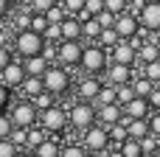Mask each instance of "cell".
<instances>
[{"label": "cell", "mask_w": 160, "mask_h": 157, "mask_svg": "<svg viewBox=\"0 0 160 157\" xmlns=\"http://www.w3.org/2000/svg\"><path fill=\"white\" fill-rule=\"evenodd\" d=\"M107 51L98 45V42H93V45H87L84 51H82V59H79V65L90 73V76H96V73H101L104 67H107Z\"/></svg>", "instance_id": "cell-1"}, {"label": "cell", "mask_w": 160, "mask_h": 157, "mask_svg": "<svg viewBox=\"0 0 160 157\" xmlns=\"http://www.w3.org/2000/svg\"><path fill=\"white\" fill-rule=\"evenodd\" d=\"M42 45H45L42 34H37V31H31V28L17 31V37H14V48H17V53H20L22 59H25V56H34V53H42Z\"/></svg>", "instance_id": "cell-2"}, {"label": "cell", "mask_w": 160, "mask_h": 157, "mask_svg": "<svg viewBox=\"0 0 160 157\" xmlns=\"http://www.w3.org/2000/svg\"><path fill=\"white\" fill-rule=\"evenodd\" d=\"M42 84H45V90L51 93V96H62L68 87H70V73H68V67L62 65V67H51L48 65V70L42 73Z\"/></svg>", "instance_id": "cell-3"}, {"label": "cell", "mask_w": 160, "mask_h": 157, "mask_svg": "<svg viewBox=\"0 0 160 157\" xmlns=\"http://www.w3.org/2000/svg\"><path fill=\"white\" fill-rule=\"evenodd\" d=\"M37 118H39V110L28 101V98H22L20 104H14V110H11V124L14 126H34L37 124Z\"/></svg>", "instance_id": "cell-4"}, {"label": "cell", "mask_w": 160, "mask_h": 157, "mask_svg": "<svg viewBox=\"0 0 160 157\" xmlns=\"http://www.w3.org/2000/svg\"><path fill=\"white\" fill-rule=\"evenodd\" d=\"M82 51H84V45L79 42V39H62L59 45H56V59L68 67H73V65H79V59H82Z\"/></svg>", "instance_id": "cell-5"}, {"label": "cell", "mask_w": 160, "mask_h": 157, "mask_svg": "<svg viewBox=\"0 0 160 157\" xmlns=\"http://www.w3.org/2000/svg\"><path fill=\"white\" fill-rule=\"evenodd\" d=\"M68 118H70V126L87 129V126H93V121H96V110H93L90 101H82V104H73V107H70Z\"/></svg>", "instance_id": "cell-6"}, {"label": "cell", "mask_w": 160, "mask_h": 157, "mask_svg": "<svg viewBox=\"0 0 160 157\" xmlns=\"http://www.w3.org/2000/svg\"><path fill=\"white\" fill-rule=\"evenodd\" d=\"M68 126V115H65V110H59V107H48V110H42V129L48 132V135H56V132H62Z\"/></svg>", "instance_id": "cell-7"}, {"label": "cell", "mask_w": 160, "mask_h": 157, "mask_svg": "<svg viewBox=\"0 0 160 157\" xmlns=\"http://www.w3.org/2000/svg\"><path fill=\"white\" fill-rule=\"evenodd\" d=\"M110 146V132L104 126H87L84 129V149L87 152H107Z\"/></svg>", "instance_id": "cell-8"}, {"label": "cell", "mask_w": 160, "mask_h": 157, "mask_svg": "<svg viewBox=\"0 0 160 157\" xmlns=\"http://www.w3.org/2000/svg\"><path fill=\"white\" fill-rule=\"evenodd\" d=\"M138 22L146 31H160V0H146V6L138 11Z\"/></svg>", "instance_id": "cell-9"}, {"label": "cell", "mask_w": 160, "mask_h": 157, "mask_svg": "<svg viewBox=\"0 0 160 157\" xmlns=\"http://www.w3.org/2000/svg\"><path fill=\"white\" fill-rule=\"evenodd\" d=\"M115 34L121 37V39H129V37H135L138 31H141V22H138V14H132V11H121L118 17H115Z\"/></svg>", "instance_id": "cell-10"}, {"label": "cell", "mask_w": 160, "mask_h": 157, "mask_svg": "<svg viewBox=\"0 0 160 157\" xmlns=\"http://www.w3.org/2000/svg\"><path fill=\"white\" fill-rule=\"evenodd\" d=\"M0 81H3L8 90L20 87V84L25 81V67H22V62H20V59H11V62L0 70Z\"/></svg>", "instance_id": "cell-11"}, {"label": "cell", "mask_w": 160, "mask_h": 157, "mask_svg": "<svg viewBox=\"0 0 160 157\" xmlns=\"http://www.w3.org/2000/svg\"><path fill=\"white\" fill-rule=\"evenodd\" d=\"M110 62H121V65H135L138 62V53H135V48L127 42V39H118L112 48H110Z\"/></svg>", "instance_id": "cell-12"}, {"label": "cell", "mask_w": 160, "mask_h": 157, "mask_svg": "<svg viewBox=\"0 0 160 157\" xmlns=\"http://www.w3.org/2000/svg\"><path fill=\"white\" fill-rule=\"evenodd\" d=\"M129 81H132V65L112 62V65H110V73H107V84L118 87V84H129Z\"/></svg>", "instance_id": "cell-13"}, {"label": "cell", "mask_w": 160, "mask_h": 157, "mask_svg": "<svg viewBox=\"0 0 160 157\" xmlns=\"http://www.w3.org/2000/svg\"><path fill=\"white\" fill-rule=\"evenodd\" d=\"M121 115H124V107H121L118 101H112V104H101V107H98V112H96V118H98L101 124H107V126L118 124V121H121Z\"/></svg>", "instance_id": "cell-14"}, {"label": "cell", "mask_w": 160, "mask_h": 157, "mask_svg": "<svg viewBox=\"0 0 160 157\" xmlns=\"http://www.w3.org/2000/svg\"><path fill=\"white\" fill-rule=\"evenodd\" d=\"M59 28H62V39H82V20L76 14H68L59 22Z\"/></svg>", "instance_id": "cell-15"}, {"label": "cell", "mask_w": 160, "mask_h": 157, "mask_svg": "<svg viewBox=\"0 0 160 157\" xmlns=\"http://www.w3.org/2000/svg\"><path fill=\"white\" fill-rule=\"evenodd\" d=\"M22 67H25V76H42L48 70V59L42 53H34V56H25L22 59Z\"/></svg>", "instance_id": "cell-16"}, {"label": "cell", "mask_w": 160, "mask_h": 157, "mask_svg": "<svg viewBox=\"0 0 160 157\" xmlns=\"http://www.w3.org/2000/svg\"><path fill=\"white\" fill-rule=\"evenodd\" d=\"M98 90H101V81H98L96 76H90V73H87V79L79 81V96H82V101H96Z\"/></svg>", "instance_id": "cell-17"}, {"label": "cell", "mask_w": 160, "mask_h": 157, "mask_svg": "<svg viewBox=\"0 0 160 157\" xmlns=\"http://www.w3.org/2000/svg\"><path fill=\"white\" fill-rule=\"evenodd\" d=\"M124 115H127V118H146V115H149V101L141 98V96H135L132 101L124 104Z\"/></svg>", "instance_id": "cell-18"}, {"label": "cell", "mask_w": 160, "mask_h": 157, "mask_svg": "<svg viewBox=\"0 0 160 157\" xmlns=\"http://www.w3.org/2000/svg\"><path fill=\"white\" fill-rule=\"evenodd\" d=\"M20 90H22V98H34L37 93H42V90H45L42 76H25V81L20 84Z\"/></svg>", "instance_id": "cell-19"}, {"label": "cell", "mask_w": 160, "mask_h": 157, "mask_svg": "<svg viewBox=\"0 0 160 157\" xmlns=\"http://www.w3.org/2000/svg\"><path fill=\"white\" fill-rule=\"evenodd\" d=\"M127 132H129V138L141 140L143 135H149V121L146 118H129L127 121Z\"/></svg>", "instance_id": "cell-20"}, {"label": "cell", "mask_w": 160, "mask_h": 157, "mask_svg": "<svg viewBox=\"0 0 160 157\" xmlns=\"http://www.w3.org/2000/svg\"><path fill=\"white\" fill-rule=\"evenodd\" d=\"M138 53V59L141 62H155V59H160V48H158V42H141V48L135 51Z\"/></svg>", "instance_id": "cell-21"}, {"label": "cell", "mask_w": 160, "mask_h": 157, "mask_svg": "<svg viewBox=\"0 0 160 157\" xmlns=\"http://www.w3.org/2000/svg\"><path fill=\"white\" fill-rule=\"evenodd\" d=\"M98 34H101V25H98V20H96V17H87V20H82V39H90V42H96V39H98Z\"/></svg>", "instance_id": "cell-22"}, {"label": "cell", "mask_w": 160, "mask_h": 157, "mask_svg": "<svg viewBox=\"0 0 160 157\" xmlns=\"http://www.w3.org/2000/svg\"><path fill=\"white\" fill-rule=\"evenodd\" d=\"M107 132H110V143H115V146H121V143H124V140L129 138V132H127V124H124V121L112 124V126H110Z\"/></svg>", "instance_id": "cell-23"}, {"label": "cell", "mask_w": 160, "mask_h": 157, "mask_svg": "<svg viewBox=\"0 0 160 157\" xmlns=\"http://www.w3.org/2000/svg\"><path fill=\"white\" fill-rule=\"evenodd\" d=\"M45 138H48V132H45L42 126H39V129H37V124H34V126H28V138H25V149H37V146H39V143H42Z\"/></svg>", "instance_id": "cell-24"}, {"label": "cell", "mask_w": 160, "mask_h": 157, "mask_svg": "<svg viewBox=\"0 0 160 157\" xmlns=\"http://www.w3.org/2000/svg\"><path fill=\"white\" fill-rule=\"evenodd\" d=\"M34 155L37 157H59V146H56V140H42L37 149H34Z\"/></svg>", "instance_id": "cell-25"}, {"label": "cell", "mask_w": 160, "mask_h": 157, "mask_svg": "<svg viewBox=\"0 0 160 157\" xmlns=\"http://www.w3.org/2000/svg\"><path fill=\"white\" fill-rule=\"evenodd\" d=\"M132 90H135V96H141V98H146L152 90H155V84L146 79V76H141V79H132Z\"/></svg>", "instance_id": "cell-26"}, {"label": "cell", "mask_w": 160, "mask_h": 157, "mask_svg": "<svg viewBox=\"0 0 160 157\" xmlns=\"http://www.w3.org/2000/svg\"><path fill=\"white\" fill-rule=\"evenodd\" d=\"M143 76L158 87L160 84V59H155V62H143Z\"/></svg>", "instance_id": "cell-27"}, {"label": "cell", "mask_w": 160, "mask_h": 157, "mask_svg": "<svg viewBox=\"0 0 160 157\" xmlns=\"http://www.w3.org/2000/svg\"><path fill=\"white\" fill-rule=\"evenodd\" d=\"M118 149H121V155H124V157H138L141 152H143V149H141V140H135V138H127Z\"/></svg>", "instance_id": "cell-28"}, {"label": "cell", "mask_w": 160, "mask_h": 157, "mask_svg": "<svg viewBox=\"0 0 160 157\" xmlns=\"http://www.w3.org/2000/svg\"><path fill=\"white\" fill-rule=\"evenodd\" d=\"M118 39H121V37L115 34V28H101V34H98V39H96V42H98L101 48H112Z\"/></svg>", "instance_id": "cell-29"}, {"label": "cell", "mask_w": 160, "mask_h": 157, "mask_svg": "<svg viewBox=\"0 0 160 157\" xmlns=\"http://www.w3.org/2000/svg\"><path fill=\"white\" fill-rule=\"evenodd\" d=\"M132 98H135V90H132V81H129V84H118V87H115V101H118L121 107H124L127 101H132Z\"/></svg>", "instance_id": "cell-30"}, {"label": "cell", "mask_w": 160, "mask_h": 157, "mask_svg": "<svg viewBox=\"0 0 160 157\" xmlns=\"http://www.w3.org/2000/svg\"><path fill=\"white\" fill-rule=\"evenodd\" d=\"M112 101H115V87L112 84H101V90H98V96H96L93 104L101 107V104H112Z\"/></svg>", "instance_id": "cell-31"}, {"label": "cell", "mask_w": 160, "mask_h": 157, "mask_svg": "<svg viewBox=\"0 0 160 157\" xmlns=\"http://www.w3.org/2000/svg\"><path fill=\"white\" fill-rule=\"evenodd\" d=\"M25 138H28V129L25 126H11V132H8V140L22 152V146H25Z\"/></svg>", "instance_id": "cell-32"}, {"label": "cell", "mask_w": 160, "mask_h": 157, "mask_svg": "<svg viewBox=\"0 0 160 157\" xmlns=\"http://www.w3.org/2000/svg\"><path fill=\"white\" fill-rule=\"evenodd\" d=\"M65 17H68V11H65V8H62L59 3H53V6H51V8L45 11V20H48V22H62Z\"/></svg>", "instance_id": "cell-33"}, {"label": "cell", "mask_w": 160, "mask_h": 157, "mask_svg": "<svg viewBox=\"0 0 160 157\" xmlns=\"http://www.w3.org/2000/svg\"><path fill=\"white\" fill-rule=\"evenodd\" d=\"M59 157H87V149L79 146V143H68V146H62Z\"/></svg>", "instance_id": "cell-34"}, {"label": "cell", "mask_w": 160, "mask_h": 157, "mask_svg": "<svg viewBox=\"0 0 160 157\" xmlns=\"http://www.w3.org/2000/svg\"><path fill=\"white\" fill-rule=\"evenodd\" d=\"M28 28H31V31H37V34H42V31L48 28V20H45V14L34 11V14H31V22H28Z\"/></svg>", "instance_id": "cell-35"}, {"label": "cell", "mask_w": 160, "mask_h": 157, "mask_svg": "<svg viewBox=\"0 0 160 157\" xmlns=\"http://www.w3.org/2000/svg\"><path fill=\"white\" fill-rule=\"evenodd\" d=\"M115 17H118V14H112V11H107V8H101V11L96 14V20H98L101 28H112V25H115Z\"/></svg>", "instance_id": "cell-36"}, {"label": "cell", "mask_w": 160, "mask_h": 157, "mask_svg": "<svg viewBox=\"0 0 160 157\" xmlns=\"http://www.w3.org/2000/svg\"><path fill=\"white\" fill-rule=\"evenodd\" d=\"M31 104H34L37 110H48V107H51V93H48V90H42V93H37V96L31 98Z\"/></svg>", "instance_id": "cell-37"}, {"label": "cell", "mask_w": 160, "mask_h": 157, "mask_svg": "<svg viewBox=\"0 0 160 157\" xmlns=\"http://www.w3.org/2000/svg\"><path fill=\"white\" fill-rule=\"evenodd\" d=\"M17 152H20V149H17L8 138H0V157H17Z\"/></svg>", "instance_id": "cell-38"}, {"label": "cell", "mask_w": 160, "mask_h": 157, "mask_svg": "<svg viewBox=\"0 0 160 157\" xmlns=\"http://www.w3.org/2000/svg\"><path fill=\"white\" fill-rule=\"evenodd\" d=\"M141 149L155 155V152H158V138H155L152 132H149V135H143V138H141Z\"/></svg>", "instance_id": "cell-39"}, {"label": "cell", "mask_w": 160, "mask_h": 157, "mask_svg": "<svg viewBox=\"0 0 160 157\" xmlns=\"http://www.w3.org/2000/svg\"><path fill=\"white\" fill-rule=\"evenodd\" d=\"M104 8L112 14H121V11H127V0H104Z\"/></svg>", "instance_id": "cell-40"}, {"label": "cell", "mask_w": 160, "mask_h": 157, "mask_svg": "<svg viewBox=\"0 0 160 157\" xmlns=\"http://www.w3.org/2000/svg\"><path fill=\"white\" fill-rule=\"evenodd\" d=\"M62 8H65L68 14H79V11L84 8V0H62Z\"/></svg>", "instance_id": "cell-41"}, {"label": "cell", "mask_w": 160, "mask_h": 157, "mask_svg": "<svg viewBox=\"0 0 160 157\" xmlns=\"http://www.w3.org/2000/svg\"><path fill=\"white\" fill-rule=\"evenodd\" d=\"M101 8H104V0H84V11H87V14H93V17H96Z\"/></svg>", "instance_id": "cell-42"}, {"label": "cell", "mask_w": 160, "mask_h": 157, "mask_svg": "<svg viewBox=\"0 0 160 157\" xmlns=\"http://www.w3.org/2000/svg\"><path fill=\"white\" fill-rule=\"evenodd\" d=\"M53 3H56V0H31V8H34V11H39V14H45Z\"/></svg>", "instance_id": "cell-43"}, {"label": "cell", "mask_w": 160, "mask_h": 157, "mask_svg": "<svg viewBox=\"0 0 160 157\" xmlns=\"http://www.w3.org/2000/svg\"><path fill=\"white\" fill-rule=\"evenodd\" d=\"M146 101H149V110H160V87H155V90L146 96Z\"/></svg>", "instance_id": "cell-44"}, {"label": "cell", "mask_w": 160, "mask_h": 157, "mask_svg": "<svg viewBox=\"0 0 160 157\" xmlns=\"http://www.w3.org/2000/svg\"><path fill=\"white\" fill-rule=\"evenodd\" d=\"M11 118H6L3 112H0V138H8V132H11Z\"/></svg>", "instance_id": "cell-45"}, {"label": "cell", "mask_w": 160, "mask_h": 157, "mask_svg": "<svg viewBox=\"0 0 160 157\" xmlns=\"http://www.w3.org/2000/svg\"><path fill=\"white\" fill-rule=\"evenodd\" d=\"M8 104H11V96H8V87H6V84L0 81V112H3V110H6Z\"/></svg>", "instance_id": "cell-46"}, {"label": "cell", "mask_w": 160, "mask_h": 157, "mask_svg": "<svg viewBox=\"0 0 160 157\" xmlns=\"http://www.w3.org/2000/svg\"><path fill=\"white\" fill-rule=\"evenodd\" d=\"M149 132H152L155 138H160V110L152 115V118H149Z\"/></svg>", "instance_id": "cell-47"}, {"label": "cell", "mask_w": 160, "mask_h": 157, "mask_svg": "<svg viewBox=\"0 0 160 157\" xmlns=\"http://www.w3.org/2000/svg\"><path fill=\"white\" fill-rule=\"evenodd\" d=\"M28 22H31V14H20V17L14 20V25H17V31H25V28H28Z\"/></svg>", "instance_id": "cell-48"}, {"label": "cell", "mask_w": 160, "mask_h": 157, "mask_svg": "<svg viewBox=\"0 0 160 157\" xmlns=\"http://www.w3.org/2000/svg\"><path fill=\"white\" fill-rule=\"evenodd\" d=\"M8 62H11V56H8V51H6V45H3V48H0V70H3V67H6Z\"/></svg>", "instance_id": "cell-49"}, {"label": "cell", "mask_w": 160, "mask_h": 157, "mask_svg": "<svg viewBox=\"0 0 160 157\" xmlns=\"http://www.w3.org/2000/svg\"><path fill=\"white\" fill-rule=\"evenodd\" d=\"M8 8H11V0H0V17H6Z\"/></svg>", "instance_id": "cell-50"}, {"label": "cell", "mask_w": 160, "mask_h": 157, "mask_svg": "<svg viewBox=\"0 0 160 157\" xmlns=\"http://www.w3.org/2000/svg\"><path fill=\"white\" fill-rule=\"evenodd\" d=\"M107 157H124V155H121V149L115 146V149H112V152H110V155H107Z\"/></svg>", "instance_id": "cell-51"}, {"label": "cell", "mask_w": 160, "mask_h": 157, "mask_svg": "<svg viewBox=\"0 0 160 157\" xmlns=\"http://www.w3.org/2000/svg\"><path fill=\"white\" fill-rule=\"evenodd\" d=\"M17 157H37L34 152H17Z\"/></svg>", "instance_id": "cell-52"}, {"label": "cell", "mask_w": 160, "mask_h": 157, "mask_svg": "<svg viewBox=\"0 0 160 157\" xmlns=\"http://www.w3.org/2000/svg\"><path fill=\"white\" fill-rule=\"evenodd\" d=\"M6 39H8V37H6V34H3V31H0V48H3V45H6Z\"/></svg>", "instance_id": "cell-53"}, {"label": "cell", "mask_w": 160, "mask_h": 157, "mask_svg": "<svg viewBox=\"0 0 160 157\" xmlns=\"http://www.w3.org/2000/svg\"><path fill=\"white\" fill-rule=\"evenodd\" d=\"M138 157H158V155H152V152H141Z\"/></svg>", "instance_id": "cell-54"}, {"label": "cell", "mask_w": 160, "mask_h": 157, "mask_svg": "<svg viewBox=\"0 0 160 157\" xmlns=\"http://www.w3.org/2000/svg\"><path fill=\"white\" fill-rule=\"evenodd\" d=\"M155 155H158V157H160V138H158V152H155Z\"/></svg>", "instance_id": "cell-55"}, {"label": "cell", "mask_w": 160, "mask_h": 157, "mask_svg": "<svg viewBox=\"0 0 160 157\" xmlns=\"http://www.w3.org/2000/svg\"><path fill=\"white\" fill-rule=\"evenodd\" d=\"M158 87H160V84H158Z\"/></svg>", "instance_id": "cell-56"}]
</instances>
